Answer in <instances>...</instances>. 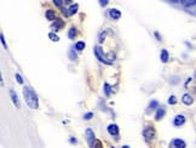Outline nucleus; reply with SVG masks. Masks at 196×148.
I'll return each mask as SVG.
<instances>
[{
  "mask_svg": "<svg viewBox=\"0 0 196 148\" xmlns=\"http://www.w3.org/2000/svg\"><path fill=\"white\" fill-rule=\"evenodd\" d=\"M23 96H24V100L27 102V104L33 108V109H36L39 107V101H38V96L35 94V91L31 86H24L23 87Z\"/></svg>",
  "mask_w": 196,
  "mask_h": 148,
  "instance_id": "f257e3e1",
  "label": "nucleus"
},
{
  "mask_svg": "<svg viewBox=\"0 0 196 148\" xmlns=\"http://www.w3.org/2000/svg\"><path fill=\"white\" fill-rule=\"evenodd\" d=\"M93 51H94L96 57H97L101 62H103V63H105V64H111V63H113V62L109 60V58H107V57H105L104 54H102V50H101V47H99V46H96Z\"/></svg>",
  "mask_w": 196,
  "mask_h": 148,
  "instance_id": "f03ea898",
  "label": "nucleus"
},
{
  "mask_svg": "<svg viewBox=\"0 0 196 148\" xmlns=\"http://www.w3.org/2000/svg\"><path fill=\"white\" fill-rule=\"evenodd\" d=\"M155 135H156V131L153 129V127H146V129L143 131V137L148 143H150L154 140Z\"/></svg>",
  "mask_w": 196,
  "mask_h": 148,
  "instance_id": "7ed1b4c3",
  "label": "nucleus"
},
{
  "mask_svg": "<svg viewBox=\"0 0 196 148\" xmlns=\"http://www.w3.org/2000/svg\"><path fill=\"white\" fill-rule=\"evenodd\" d=\"M85 135H86V140H87V142H89L90 147H93L94 143H96V141H97V140H94V132H93V130L92 129H86Z\"/></svg>",
  "mask_w": 196,
  "mask_h": 148,
  "instance_id": "20e7f679",
  "label": "nucleus"
},
{
  "mask_svg": "<svg viewBox=\"0 0 196 148\" xmlns=\"http://www.w3.org/2000/svg\"><path fill=\"white\" fill-rule=\"evenodd\" d=\"M171 146L173 148H185V147H187V143H185V141H183L180 139H174L171 142Z\"/></svg>",
  "mask_w": 196,
  "mask_h": 148,
  "instance_id": "39448f33",
  "label": "nucleus"
},
{
  "mask_svg": "<svg viewBox=\"0 0 196 148\" xmlns=\"http://www.w3.org/2000/svg\"><path fill=\"white\" fill-rule=\"evenodd\" d=\"M108 16L111 19H119L121 17V12L117 9H110L109 11H108Z\"/></svg>",
  "mask_w": 196,
  "mask_h": 148,
  "instance_id": "423d86ee",
  "label": "nucleus"
},
{
  "mask_svg": "<svg viewBox=\"0 0 196 148\" xmlns=\"http://www.w3.org/2000/svg\"><path fill=\"white\" fill-rule=\"evenodd\" d=\"M107 130H108V132H109L111 136H117V135H119V126H117L116 124H110V125H108Z\"/></svg>",
  "mask_w": 196,
  "mask_h": 148,
  "instance_id": "0eeeda50",
  "label": "nucleus"
},
{
  "mask_svg": "<svg viewBox=\"0 0 196 148\" xmlns=\"http://www.w3.org/2000/svg\"><path fill=\"white\" fill-rule=\"evenodd\" d=\"M77 9H79V5H77V4H73L72 6H69V7L65 10V16H67V17L73 16V15L77 11Z\"/></svg>",
  "mask_w": 196,
  "mask_h": 148,
  "instance_id": "6e6552de",
  "label": "nucleus"
},
{
  "mask_svg": "<svg viewBox=\"0 0 196 148\" xmlns=\"http://www.w3.org/2000/svg\"><path fill=\"white\" fill-rule=\"evenodd\" d=\"M185 123V117L183 114H178V115H175L174 118V120H173V124L174 126H180Z\"/></svg>",
  "mask_w": 196,
  "mask_h": 148,
  "instance_id": "1a4fd4ad",
  "label": "nucleus"
},
{
  "mask_svg": "<svg viewBox=\"0 0 196 148\" xmlns=\"http://www.w3.org/2000/svg\"><path fill=\"white\" fill-rule=\"evenodd\" d=\"M10 96H11L12 103H13L17 108L21 107V103H19V100H18V96H17V94L15 92V90H10Z\"/></svg>",
  "mask_w": 196,
  "mask_h": 148,
  "instance_id": "9d476101",
  "label": "nucleus"
},
{
  "mask_svg": "<svg viewBox=\"0 0 196 148\" xmlns=\"http://www.w3.org/2000/svg\"><path fill=\"white\" fill-rule=\"evenodd\" d=\"M182 102H183L184 104H187V106H190V104H192V102H194V98H192V96L189 95V94H184L183 97H182Z\"/></svg>",
  "mask_w": 196,
  "mask_h": 148,
  "instance_id": "9b49d317",
  "label": "nucleus"
},
{
  "mask_svg": "<svg viewBox=\"0 0 196 148\" xmlns=\"http://www.w3.org/2000/svg\"><path fill=\"white\" fill-rule=\"evenodd\" d=\"M165 113H166V109H165V108H159L158 112H156V115H155V120H156V122L161 120L162 118L165 117Z\"/></svg>",
  "mask_w": 196,
  "mask_h": 148,
  "instance_id": "f8f14e48",
  "label": "nucleus"
},
{
  "mask_svg": "<svg viewBox=\"0 0 196 148\" xmlns=\"http://www.w3.org/2000/svg\"><path fill=\"white\" fill-rule=\"evenodd\" d=\"M63 26H64V22L62 21V19L61 18H56L55 23L52 24V28L55 29V31H58V29H61Z\"/></svg>",
  "mask_w": 196,
  "mask_h": 148,
  "instance_id": "ddd939ff",
  "label": "nucleus"
},
{
  "mask_svg": "<svg viewBox=\"0 0 196 148\" xmlns=\"http://www.w3.org/2000/svg\"><path fill=\"white\" fill-rule=\"evenodd\" d=\"M45 16L48 21H56V15H55V11L53 10H47L45 12Z\"/></svg>",
  "mask_w": 196,
  "mask_h": 148,
  "instance_id": "4468645a",
  "label": "nucleus"
},
{
  "mask_svg": "<svg viewBox=\"0 0 196 148\" xmlns=\"http://www.w3.org/2000/svg\"><path fill=\"white\" fill-rule=\"evenodd\" d=\"M168 52H167V50H161V54H160V58H161V62H163V63H166L168 61Z\"/></svg>",
  "mask_w": 196,
  "mask_h": 148,
  "instance_id": "2eb2a0df",
  "label": "nucleus"
},
{
  "mask_svg": "<svg viewBox=\"0 0 196 148\" xmlns=\"http://www.w3.org/2000/svg\"><path fill=\"white\" fill-rule=\"evenodd\" d=\"M158 106H159V102H158V101H155V100L151 101V102L149 103V107H148V112L155 109V108H158Z\"/></svg>",
  "mask_w": 196,
  "mask_h": 148,
  "instance_id": "dca6fc26",
  "label": "nucleus"
},
{
  "mask_svg": "<svg viewBox=\"0 0 196 148\" xmlns=\"http://www.w3.org/2000/svg\"><path fill=\"white\" fill-rule=\"evenodd\" d=\"M74 47L76 49L77 51H81V50H84V49H85V43L84 41H77Z\"/></svg>",
  "mask_w": 196,
  "mask_h": 148,
  "instance_id": "f3484780",
  "label": "nucleus"
},
{
  "mask_svg": "<svg viewBox=\"0 0 196 148\" xmlns=\"http://www.w3.org/2000/svg\"><path fill=\"white\" fill-rule=\"evenodd\" d=\"M180 4L184 5L187 9H190V7H192V6L196 5V1H180Z\"/></svg>",
  "mask_w": 196,
  "mask_h": 148,
  "instance_id": "a211bd4d",
  "label": "nucleus"
},
{
  "mask_svg": "<svg viewBox=\"0 0 196 148\" xmlns=\"http://www.w3.org/2000/svg\"><path fill=\"white\" fill-rule=\"evenodd\" d=\"M75 35H76V31H75L74 27H72V28L69 29V32H68V38H69V39H74Z\"/></svg>",
  "mask_w": 196,
  "mask_h": 148,
  "instance_id": "6ab92c4d",
  "label": "nucleus"
},
{
  "mask_svg": "<svg viewBox=\"0 0 196 148\" xmlns=\"http://www.w3.org/2000/svg\"><path fill=\"white\" fill-rule=\"evenodd\" d=\"M104 92H105V96H109L110 95V85L105 83L104 84Z\"/></svg>",
  "mask_w": 196,
  "mask_h": 148,
  "instance_id": "aec40b11",
  "label": "nucleus"
},
{
  "mask_svg": "<svg viewBox=\"0 0 196 148\" xmlns=\"http://www.w3.org/2000/svg\"><path fill=\"white\" fill-rule=\"evenodd\" d=\"M48 38H50V40H52V41H58V40H60L58 35H56L55 33H50V34H48Z\"/></svg>",
  "mask_w": 196,
  "mask_h": 148,
  "instance_id": "412c9836",
  "label": "nucleus"
},
{
  "mask_svg": "<svg viewBox=\"0 0 196 148\" xmlns=\"http://www.w3.org/2000/svg\"><path fill=\"white\" fill-rule=\"evenodd\" d=\"M76 57H77V56H76V54L74 52V49H72V50L69 51V58H70L72 61H74V60H76Z\"/></svg>",
  "mask_w": 196,
  "mask_h": 148,
  "instance_id": "4be33fe9",
  "label": "nucleus"
},
{
  "mask_svg": "<svg viewBox=\"0 0 196 148\" xmlns=\"http://www.w3.org/2000/svg\"><path fill=\"white\" fill-rule=\"evenodd\" d=\"M93 115H94V114H93L92 112H89V113H86V114L84 115V119H85V120H90V119H92V118H93Z\"/></svg>",
  "mask_w": 196,
  "mask_h": 148,
  "instance_id": "5701e85b",
  "label": "nucleus"
},
{
  "mask_svg": "<svg viewBox=\"0 0 196 148\" xmlns=\"http://www.w3.org/2000/svg\"><path fill=\"white\" fill-rule=\"evenodd\" d=\"M168 103L170 104H175V103H177V98H175V96H170L168 97Z\"/></svg>",
  "mask_w": 196,
  "mask_h": 148,
  "instance_id": "b1692460",
  "label": "nucleus"
},
{
  "mask_svg": "<svg viewBox=\"0 0 196 148\" xmlns=\"http://www.w3.org/2000/svg\"><path fill=\"white\" fill-rule=\"evenodd\" d=\"M15 77H16V80L18 82V84H23V79H22L21 74H18V73H17V74H16Z\"/></svg>",
  "mask_w": 196,
  "mask_h": 148,
  "instance_id": "393cba45",
  "label": "nucleus"
},
{
  "mask_svg": "<svg viewBox=\"0 0 196 148\" xmlns=\"http://www.w3.org/2000/svg\"><path fill=\"white\" fill-rule=\"evenodd\" d=\"M93 148H103V144H102V142L101 141H96V143H94V146H93Z\"/></svg>",
  "mask_w": 196,
  "mask_h": 148,
  "instance_id": "a878e982",
  "label": "nucleus"
},
{
  "mask_svg": "<svg viewBox=\"0 0 196 148\" xmlns=\"http://www.w3.org/2000/svg\"><path fill=\"white\" fill-rule=\"evenodd\" d=\"M0 40H1V44H3V46L6 49V47H7V44H6V41H5V38H4V35H3V34L0 35Z\"/></svg>",
  "mask_w": 196,
  "mask_h": 148,
  "instance_id": "bb28decb",
  "label": "nucleus"
},
{
  "mask_svg": "<svg viewBox=\"0 0 196 148\" xmlns=\"http://www.w3.org/2000/svg\"><path fill=\"white\" fill-rule=\"evenodd\" d=\"M63 3H64V1H62V0H53V4L57 5V6H61Z\"/></svg>",
  "mask_w": 196,
  "mask_h": 148,
  "instance_id": "cd10ccee",
  "label": "nucleus"
},
{
  "mask_svg": "<svg viewBox=\"0 0 196 148\" xmlns=\"http://www.w3.org/2000/svg\"><path fill=\"white\" fill-rule=\"evenodd\" d=\"M69 141H70V143H76V139H75V137H70V139H69Z\"/></svg>",
  "mask_w": 196,
  "mask_h": 148,
  "instance_id": "c85d7f7f",
  "label": "nucleus"
},
{
  "mask_svg": "<svg viewBox=\"0 0 196 148\" xmlns=\"http://www.w3.org/2000/svg\"><path fill=\"white\" fill-rule=\"evenodd\" d=\"M155 36H156V39H158V40H161V38H160V35H159L158 32H155Z\"/></svg>",
  "mask_w": 196,
  "mask_h": 148,
  "instance_id": "c756f323",
  "label": "nucleus"
},
{
  "mask_svg": "<svg viewBox=\"0 0 196 148\" xmlns=\"http://www.w3.org/2000/svg\"><path fill=\"white\" fill-rule=\"evenodd\" d=\"M108 4V1H99V5H102V6H105Z\"/></svg>",
  "mask_w": 196,
  "mask_h": 148,
  "instance_id": "7c9ffc66",
  "label": "nucleus"
},
{
  "mask_svg": "<svg viewBox=\"0 0 196 148\" xmlns=\"http://www.w3.org/2000/svg\"><path fill=\"white\" fill-rule=\"evenodd\" d=\"M121 148H130V146H127V144H125V146H122Z\"/></svg>",
  "mask_w": 196,
  "mask_h": 148,
  "instance_id": "2f4dec72",
  "label": "nucleus"
},
{
  "mask_svg": "<svg viewBox=\"0 0 196 148\" xmlns=\"http://www.w3.org/2000/svg\"><path fill=\"white\" fill-rule=\"evenodd\" d=\"M194 92H195V94H196V85H195V86H194Z\"/></svg>",
  "mask_w": 196,
  "mask_h": 148,
  "instance_id": "473e14b6",
  "label": "nucleus"
},
{
  "mask_svg": "<svg viewBox=\"0 0 196 148\" xmlns=\"http://www.w3.org/2000/svg\"><path fill=\"white\" fill-rule=\"evenodd\" d=\"M111 148H114V147H111Z\"/></svg>",
  "mask_w": 196,
  "mask_h": 148,
  "instance_id": "72a5a7b5",
  "label": "nucleus"
}]
</instances>
